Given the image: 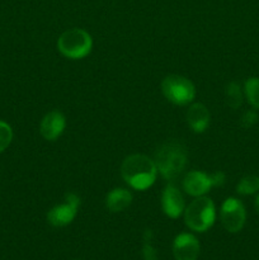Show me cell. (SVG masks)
<instances>
[{
  "label": "cell",
  "instance_id": "cell-1",
  "mask_svg": "<svg viewBox=\"0 0 259 260\" xmlns=\"http://www.w3.org/2000/svg\"><path fill=\"white\" fill-rule=\"evenodd\" d=\"M121 175L124 182L136 190H146L155 183L157 169L154 160L144 154L127 156L121 165Z\"/></svg>",
  "mask_w": 259,
  "mask_h": 260
},
{
  "label": "cell",
  "instance_id": "cell-2",
  "mask_svg": "<svg viewBox=\"0 0 259 260\" xmlns=\"http://www.w3.org/2000/svg\"><path fill=\"white\" fill-rule=\"evenodd\" d=\"M187 149L178 141L163 144L155 152V165L157 173L167 180H174L187 167Z\"/></svg>",
  "mask_w": 259,
  "mask_h": 260
},
{
  "label": "cell",
  "instance_id": "cell-3",
  "mask_svg": "<svg viewBox=\"0 0 259 260\" xmlns=\"http://www.w3.org/2000/svg\"><path fill=\"white\" fill-rule=\"evenodd\" d=\"M216 220V208L208 197H196L184 210V222L196 233H205L211 229Z\"/></svg>",
  "mask_w": 259,
  "mask_h": 260
},
{
  "label": "cell",
  "instance_id": "cell-4",
  "mask_svg": "<svg viewBox=\"0 0 259 260\" xmlns=\"http://www.w3.org/2000/svg\"><path fill=\"white\" fill-rule=\"evenodd\" d=\"M93 47L91 36L81 28L68 29L58 37L57 48L61 55L71 60H80L90 53Z\"/></svg>",
  "mask_w": 259,
  "mask_h": 260
},
{
  "label": "cell",
  "instance_id": "cell-5",
  "mask_svg": "<svg viewBox=\"0 0 259 260\" xmlns=\"http://www.w3.org/2000/svg\"><path fill=\"white\" fill-rule=\"evenodd\" d=\"M165 98L175 106H187L195 99L196 88L189 79L180 75H168L161 81Z\"/></svg>",
  "mask_w": 259,
  "mask_h": 260
},
{
  "label": "cell",
  "instance_id": "cell-6",
  "mask_svg": "<svg viewBox=\"0 0 259 260\" xmlns=\"http://www.w3.org/2000/svg\"><path fill=\"white\" fill-rule=\"evenodd\" d=\"M80 207V198L78 194L69 192L65 194L63 202L56 205L47 213V222L53 228H65L70 225L78 215Z\"/></svg>",
  "mask_w": 259,
  "mask_h": 260
},
{
  "label": "cell",
  "instance_id": "cell-7",
  "mask_svg": "<svg viewBox=\"0 0 259 260\" xmlns=\"http://www.w3.org/2000/svg\"><path fill=\"white\" fill-rule=\"evenodd\" d=\"M220 218L222 226L229 233L236 234L241 231L246 221V211L243 202L238 198H228L221 206Z\"/></svg>",
  "mask_w": 259,
  "mask_h": 260
},
{
  "label": "cell",
  "instance_id": "cell-8",
  "mask_svg": "<svg viewBox=\"0 0 259 260\" xmlns=\"http://www.w3.org/2000/svg\"><path fill=\"white\" fill-rule=\"evenodd\" d=\"M200 253V241L192 234L182 233L174 239L173 255L175 260H197Z\"/></svg>",
  "mask_w": 259,
  "mask_h": 260
},
{
  "label": "cell",
  "instance_id": "cell-9",
  "mask_svg": "<svg viewBox=\"0 0 259 260\" xmlns=\"http://www.w3.org/2000/svg\"><path fill=\"white\" fill-rule=\"evenodd\" d=\"M66 127V118L61 112H48L42 118L40 124V132L47 141H55L62 135Z\"/></svg>",
  "mask_w": 259,
  "mask_h": 260
},
{
  "label": "cell",
  "instance_id": "cell-10",
  "mask_svg": "<svg viewBox=\"0 0 259 260\" xmlns=\"http://www.w3.org/2000/svg\"><path fill=\"white\" fill-rule=\"evenodd\" d=\"M161 208L169 218H178L184 212V198L174 185L169 184L161 193Z\"/></svg>",
  "mask_w": 259,
  "mask_h": 260
},
{
  "label": "cell",
  "instance_id": "cell-11",
  "mask_svg": "<svg viewBox=\"0 0 259 260\" xmlns=\"http://www.w3.org/2000/svg\"><path fill=\"white\" fill-rule=\"evenodd\" d=\"M211 188H212V183H211L210 175L200 170H192L187 173L183 179V189L192 197L205 196Z\"/></svg>",
  "mask_w": 259,
  "mask_h": 260
},
{
  "label": "cell",
  "instance_id": "cell-12",
  "mask_svg": "<svg viewBox=\"0 0 259 260\" xmlns=\"http://www.w3.org/2000/svg\"><path fill=\"white\" fill-rule=\"evenodd\" d=\"M211 122V114L207 107L202 103H195L187 112V123L193 132L202 134L208 128Z\"/></svg>",
  "mask_w": 259,
  "mask_h": 260
},
{
  "label": "cell",
  "instance_id": "cell-13",
  "mask_svg": "<svg viewBox=\"0 0 259 260\" xmlns=\"http://www.w3.org/2000/svg\"><path fill=\"white\" fill-rule=\"evenodd\" d=\"M132 203V194L124 188H114L107 194L106 207L111 212H122Z\"/></svg>",
  "mask_w": 259,
  "mask_h": 260
},
{
  "label": "cell",
  "instance_id": "cell-14",
  "mask_svg": "<svg viewBox=\"0 0 259 260\" xmlns=\"http://www.w3.org/2000/svg\"><path fill=\"white\" fill-rule=\"evenodd\" d=\"M225 99L226 104L230 107L231 109H239L243 104V90H241L240 85L235 81H231L226 85L225 89Z\"/></svg>",
  "mask_w": 259,
  "mask_h": 260
},
{
  "label": "cell",
  "instance_id": "cell-15",
  "mask_svg": "<svg viewBox=\"0 0 259 260\" xmlns=\"http://www.w3.org/2000/svg\"><path fill=\"white\" fill-rule=\"evenodd\" d=\"M236 192L241 196L255 194L259 192V177L258 175H246L239 180L236 185Z\"/></svg>",
  "mask_w": 259,
  "mask_h": 260
},
{
  "label": "cell",
  "instance_id": "cell-16",
  "mask_svg": "<svg viewBox=\"0 0 259 260\" xmlns=\"http://www.w3.org/2000/svg\"><path fill=\"white\" fill-rule=\"evenodd\" d=\"M246 101L254 109H259V78H249L244 85Z\"/></svg>",
  "mask_w": 259,
  "mask_h": 260
},
{
  "label": "cell",
  "instance_id": "cell-17",
  "mask_svg": "<svg viewBox=\"0 0 259 260\" xmlns=\"http://www.w3.org/2000/svg\"><path fill=\"white\" fill-rule=\"evenodd\" d=\"M152 231L146 230L144 234V246H142V256L144 260H157L156 249L152 244Z\"/></svg>",
  "mask_w": 259,
  "mask_h": 260
},
{
  "label": "cell",
  "instance_id": "cell-18",
  "mask_svg": "<svg viewBox=\"0 0 259 260\" xmlns=\"http://www.w3.org/2000/svg\"><path fill=\"white\" fill-rule=\"evenodd\" d=\"M13 140V129L7 122L0 121V154L8 149Z\"/></svg>",
  "mask_w": 259,
  "mask_h": 260
},
{
  "label": "cell",
  "instance_id": "cell-19",
  "mask_svg": "<svg viewBox=\"0 0 259 260\" xmlns=\"http://www.w3.org/2000/svg\"><path fill=\"white\" fill-rule=\"evenodd\" d=\"M258 113L254 109H249V111L244 112V114L240 118V124L244 128H251L258 123Z\"/></svg>",
  "mask_w": 259,
  "mask_h": 260
},
{
  "label": "cell",
  "instance_id": "cell-20",
  "mask_svg": "<svg viewBox=\"0 0 259 260\" xmlns=\"http://www.w3.org/2000/svg\"><path fill=\"white\" fill-rule=\"evenodd\" d=\"M211 183H212V187H221V185L225 184L226 182V175L222 172H216L213 174L210 175Z\"/></svg>",
  "mask_w": 259,
  "mask_h": 260
},
{
  "label": "cell",
  "instance_id": "cell-21",
  "mask_svg": "<svg viewBox=\"0 0 259 260\" xmlns=\"http://www.w3.org/2000/svg\"><path fill=\"white\" fill-rule=\"evenodd\" d=\"M255 208H256V211H258V213H259V194L255 197Z\"/></svg>",
  "mask_w": 259,
  "mask_h": 260
}]
</instances>
